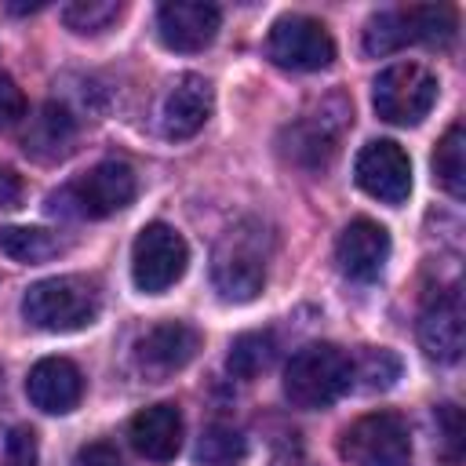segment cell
<instances>
[{"mask_svg":"<svg viewBox=\"0 0 466 466\" xmlns=\"http://www.w3.org/2000/svg\"><path fill=\"white\" fill-rule=\"evenodd\" d=\"M459 15L448 4H411V7H390L371 15L364 29V51L368 55H390L404 44H430L448 47L455 40Z\"/></svg>","mask_w":466,"mask_h":466,"instance_id":"1","label":"cell"},{"mask_svg":"<svg viewBox=\"0 0 466 466\" xmlns=\"http://www.w3.org/2000/svg\"><path fill=\"white\" fill-rule=\"evenodd\" d=\"M353 382V360L331 342L302 346L284 368V397L295 408L317 411L335 404Z\"/></svg>","mask_w":466,"mask_h":466,"instance_id":"2","label":"cell"},{"mask_svg":"<svg viewBox=\"0 0 466 466\" xmlns=\"http://www.w3.org/2000/svg\"><path fill=\"white\" fill-rule=\"evenodd\" d=\"M98 306H102L98 284L87 280V277H76V273L36 280L25 291V299H22L25 320L33 328H40V331H76V328H87L98 317Z\"/></svg>","mask_w":466,"mask_h":466,"instance_id":"3","label":"cell"},{"mask_svg":"<svg viewBox=\"0 0 466 466\" xmlns=\"http://www.w3.org/2000/svg\"><path fill=\"white\" fill-rule=\"evenodd\" d=\"M138 193V178L131 164L124 160H102L80 178L66 182L58 193H51L55 215H76V218H106L127 208Z\"/></svg>","mask_w":466,"mask_h":466,"instance_id":"4","label":"cell"},{"mask_svg":"<svg viewBox=\"0 0 466 466\" xmlns=\"http://www.w3.org/2000/svg\"><path fill=\"white\" fill-rule=\"evenodd\" d=\"M262 226L240 222L226 229L211 255V280L222 299L229 302H251L266 284V248H262Z\"/></svg>","mask_w":466,"mask_h":466,"instance_id":"5","label":"cell"},{"mask_svg":"<svg viewBox=\"0 0 466 466\" xmlns=\"http://www.w3.org/2000/svg\"><path fill=\"white\" fill-rule=\"evenodd\" d=\"M437 91H441V84L422 62H393L375 76L371 102H375V113L386 124L411 127L422 116H430V109L437 102Z\"/></svg>","mask_w":466,"mask_h":466,"instance_id":"6","label":"cell"},{"mask_svg":"<svg viewBox=\"0 0 466 466\" xmlns=\"http://www.w3.org/2000/svg\"><path fill=\"white\" fill-rule=\"evenodd\" d=\"M339 451L350 466H411V433L397 411H368L342 430Z\"/></svg>","mask_w":466,"mask_h":466,"instance_id":"7","label":"cell"},{"mask_svg":"<svg viewBox=\"0 0 466 466\" xmlns=\"http://www.w3.org/2000/svg\"><path fill=\"white\" fill-rule=\"evenodd\" d=\"M186 262H189V248L182 233L171 229L167 222L142 226V233L131 244V280L146 295H160L171 284H178L186 273Z\"/></svg>","mask_w":466,"mask_h":466,"instance_id":"8","label":"cell"},{"mask_svg":"<svg viewBox=\"0 0 466 466\" xmlns=\"http://www.w3.org/2000/svg\"><path fill=\"white\" fill-rule=\"evenodd\" d=\"M266 51L277 66L295 69V73H313V69H328L335 58V40L331 33L309 18V15H280L269 25L266 36Z\"/></svg>","mask_w":466,"mask_h":466,"instance_id":"9","label":"cell"},{"mask_svg":"<svg viewBox=\"0 0 466 466\" xmlns=\"http://www.w3.org/2000/svg\"><path fill=\"white\" fill-rule=\"evenodd\" d=\"M353 120L350 106L342 98H331L324 102L317 113H306L302 120H295L284 135V153L302 164V167H324L335 149H339V135L342 127Z\"/></svg>","mask_w":466,"mask_h":466,"instance_id":"10","label":"cell"},{"mask_svg":"<svg viewBox=\"0 0 466 466\" xmlns=\"http://www.w3.org/2000/svg\"><path fill=\"white\" fill-rule=\"evenodd\" d=\"M353 178L368 197H375L382 204H404L411 193V160L397 142L379 138L357 153Z\"/></svg>","mask_w":466,"mask_h":466,"instance_id":"11","label":"cell"},{"mask_svg":"<svg viewBox=\"0 0 466 466\" xmlns=\"http://www.w3.org/2000/svg\"><path fill=\"white\" fill-rule=\"evenodd\" d=\"M419 342L441 364H451L462 357L466 328H462V295L455 284L426 295V302L419 309Z\"/></svg>","mask_w":466,"mask_h":466,"instance_id":"12","label":"cell"},{"mask_svg":"<svg viewBox=\"0 0 466 466\" xmlns=\"http://www.w3.org/2000/svg\"><path fill=\"white\" fill-rule=\"evenodd\" d=\"M222 25V11L204 0H171L157 11V36L171 51H204Z\"/></svg>","mask_w":466,"mask_h":466,"instance_id":"13","label":"cell"},{"mask_svg":"<svg viewBox=\"0 0 466 466\" xmlns=\"http://www.w3.org/2000/svg\"><path fill=\"white\" fill-rule=\"evenodd\" d=\"M200 350V331L182 320H160L135 342V360L153 379H164L178 368H186Z\"/></svg>","mask_w":466,"mask_h":466,"instance_id":"14","label":"cell"},{"mask_svg":"<svg viewBox=\"0 0 466 466\" xmlns=\"http://www.w3.org/2000/svg\"><path fill=\"white\" fill-rule=\"evenodd\" d=\"M390 258V233L371 218H353L335 240V262L350 280H375Z\"/></svg>","mask_w":466,"mask_h":466,"instance_id":"15","label":"cell"},{"mask_svg":"<svg viewBox=\"0 0 466 466\" xmlns=\"http://www.w3.org/2000/svg\"><path fill=\"white\" fill-rule=\"evenodd\" d=\"M211 106H215V91L211 84L200 76V73H182L167 95H164V106H160V131L167 138H193L208 116H211Z\"/></svg>","mask_w":466,"mask_h":466,"instance_id":"16","label":"cell"},{"mask_svg":"<svg viewBox=\"0 0 466 466\" xmlns=\"http://www.w3.org/2000/svg\"><path fill=\"white\" fill-rule=\"evenodd\" d=\"M25 393H29V400H33L40 411H47V415H66V411H73V408L80 404V397H84V375H80V368H76L73 360H66V357H44V360H36V364L29 368V375H25Z\"/></svg>","mask_w":466,"mask_h":466,"instance_id":"17","label":"cell"},{"mask_svg":"<svg viewBox=\"0 0 466 466\" xmlns=\"http://www.w3.org/2000/svg\"><path fill=\"white\" fill-rule=\"evenodd\" d=\"M127 437L138 455L153 462H167L182 448V415L175 404H149L131 419Z\"/></svg>","mask_w":466,"mask_h":466,"instance_id":"18","label":"cell"},{"mask_svg":"<svg viewBox=\"0 0 466 466\" xmlns=\"http://www.w3.org/2000/svg\"><path fill=\"white\" fill-rule=\"evenodd\" d=\"M73 138H76V120H73V113H69L66 106H58V102H47V106L33 116V124H29V131H25V138H22V146H25V153H33L36 160H58V157H66V153L73 149Z\"/></svg>","mask_w":466,"mask_h":466,"instance_id":"19","label":"cell"},{"mask_svg":"<svg viewBox=\"0 0 466 466\" xmlns=\"http://www.w3.org/2000/svg\"><path fill=\"white\" fill-rule=\"evenodd\" d=\"M433 178L459 200L466 193V135L462 124H451L433 149Z\"/></svg>","mask_w":466,"mask_h":466,"instance_id":"20","label":"cell"},{"mask_svg":"<svg viewBox=\"0 0 466 466\" xmlns=\"http://www.w3.org/2000/svg\"><path fill=\"white\" fill-rule=\"evenodd\" d=\"M273 360H277V339L269 331H244L233 339L226 368L237 379H258Z\"/></svg>","mask_w":466,"mask_h":466,"instance_id":"21","label":"cell"},{"mask_svg":"<svg viewBox=\"0 0 466 466\" xmlns=\"http://www.w3.org/2000/svg\"><path fill=\"white\" fill-rule=\"evenodd\" d=\"M0 251L15 262L36 266V262H47L51 255H58V240L36 226H7V229H0Z\"/></svg>","mask_w":466,"mask_h":466,"instance_id":"22","label":"cell"},{"mask_svg":"<svg viewBox=\"0 0 466 466\" xmlns=\"http://www.w3.org/2000/svg\"><path fill=\"white\" fill-rule=\"evenodd\" d=\"M244 448H248V444H244L240 430L215 422V426L204 430V437H200V444H197V459L208 462V466H233V462L244 459Z\"/></svg>","mask_w":466,"mask_h":466,"instance_id":"23","label":"cell"},{"mask_svg":"<svg viewBox=\"0 0 466 466\" xmlns=\"http://www.w3.org/2000/svg\"><path fill=\"white\" fill-rule=\"evenodd\" d=\"M120 11L124 7L116 0H76V4L62 7V22L73 33H102L109 22L120 18Z\"/></svg>","mask_w":466,"mask_h":466,"instance_id":"24","label":"cell"},{"mask_svg":"<svg viewBox=\"0 0 466 466\" xmlns=\"http://www.w3.org/2000/svg\"><path fill=\"white\" fill-rule=\"evenodd\" d=\"M400 375V357L390 350H364L353 364V379H364L368 390H386Z\"/></svg>","mask_w":466,"mask_h":466,"instance_id":"25","label":"cell"},{"mask_svg":"<svg viewBox=\"0 0 466 466\" xmlns=\"http://www.w3.org/2000/svg\"><path fill=\"white\" fill-rule=\"evenodd\" d=\"M437 433H441V444H444V459L448 462H459L462 455V411L455 404H441L437 408Z\"/></svg>","mask_w":466,"mask_h":466,"instance_id":"26","label":"cell"},{"mask_svg":"<svg viewBox=\"0 0 466 466\" xmlns=\"http://www.w3.org/2000/svg\"><path fill=\"white\" fill-rule=\"evenodd\" d=\"M4 462L7 466H36L40 451H36V433L29 426H15L4 437Z\"/></svg>","mask_w":466,"mask_h":466,"instance_id":"27","label":"cell"},{"mask_svg":"<svg viewBox=\"0 0 466 466\" xmlns=\"http://www.w3.org/2000/svg\"><path fill=\"white\" fill-rule=\"evenodd\" d=\"M22 116H25V95H22V87L7 73H0V127H15Z\"/></svg>","mask_w":466,"mask_h":466,"instance_id":"28","label":"cell"},{"mask_svg":"<svg viewBox=\"0 0 466 466\" xmlns=\"http://www.w3.org/2000/svg\"><path fill=\"white\" fill-rule=\"evenodd\" d=\"M73 466H124V462H120V451L109 441H91V444L76 448Z\"/></svg>","mask_w":466,"mask_h":466,"instance_id":"29","label":"cell"},{"mask_svg":"<svg viewBox=\"0 0 466 466\" xmlns=\"http://www.w3.org/2000/svg\"><path fill=\"white\" fill-rule=\"evenodd\" d=\"M22 200V178L11 167H0V208H15Z\"/></svg>","mask_w":466,"mask_h":466,"instance_id":"30","label":"cell"}]
</instances>
